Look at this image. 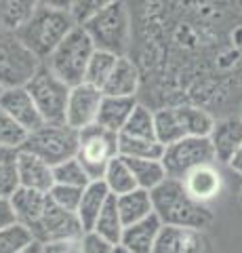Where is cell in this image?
Here are the masks:
<instances>
[{"label": "cell", "mask_w": 242, "mask_h": 253, "mask_svg": "<svg viewBox=\"0 0 242 253\" xmlns=\"http://www.w3.org/2000/svg\"><path fill=\"white\" fill-rule=\"evenodd\" d=\"M38 6L40 0H0V30L17 34L32 19Z\"/></svg>", "instance_id": "22"}, {"label": "cell", "mask_w": 242, "mask_h": 253, "mask_svg": "<svg viewBox=\"0 0 242 253\" xmlns=\"http://www.w3.org/2000/svg\"><path fill=\"white\" fill-rule=\"evenodd\" d=\"M238 201H240V207H242V188H240V194H238Z\"/></svg>", "instance_id": "43"}, {"label": "cell", "mask_w": 242, "mask_h": 253, "mask_svg": "<svg viewBox=\"0 0 242 253\" xmlns=\"http://www.w3.org/2000/svg\"><path fill=\"white\" fill-rule=\"evenodd\" d=\"M210 163H217L210 137H183L167 146L162 154V165L169 177L175 179H183L192 169Z\"/></svg>", "instance_id": "9"}, {"label": "cell", "mask_w": 242, "mask_h": 253, "mask_svg": "<svg viewBox=\"0 0 242 253\" xmlns=\"http://www.w3.org/2000/svg\"><path fill=\"white\" fill-rule=\"evenodd\" d=\"M112 253H129V251H127V249H124V247H122V245H116V247L112 249Z\"/></svg>", "instance_id": "42"}, {"label": "cell", "mask_w": 242, "mask_h": 253, "mask_svg": "<svg viewBox=\"0 0 242 253\" xmlns=\"http://www.w3.org/2000/svg\"><path fill=\"white\" fill-rule=\"evenodd\" d=\"M15 221H17V217H15V211L11 207L9 196H0V230L15 224Z\"/></svg>", "instance_id": "38"}, {"label": "cell", "mask_w": 242, "mask_h": 253, "mask_svg": "<svg viewBox=\"0 0 242 253\" xmlns=\"http://www.w3.org/2000/svg\"><path fill=\"white\" fill-rule=\"evenodd\" d=\"M104 181L110 194L114 196H120V194H127L133 192L137 188V181L133 177V171L129 167V163L124 161V156H116L114 161L107 165V169L104 173Z\"/></svg>", "instance_id": "28"}, {"label": "cell", "mask_w": 242, "mask_h": 253, "mask_svg": "<svg viewBox=\"0 0 242 253\" xmlns=\"http://www.w3.org/2000/svg\"><path fill=\"white\" fill-rule=\"evenodd\" d=\"M154 253H210V243L198 228L162 226Z\"/></svg>", "instance_id": "12"}, {"label": "cell", "mask_w": 242, "mask_h": 253, "mask_svg": "<svg viewBox=\"0 0 242 253\" xmlns=\"http://www.w3.org/2000/svg\"><path fill=\"white\" fill-rule=\"evenodd\" d=\"M32 243H34L32 230L28 226L19 224V221L0 230V253H21Z\"/></svg>", "instance_id": "31"}, {"label": "cell", "mask_w": 242, "mask_h": 253, "mask_svg": "<svg viewBox=\"0 0 242 253\" xmlns=\"http://www.w3.org/2000/svg\"><path fill=\"white\" fill-rule=\"evenodd\" d=\"M28 91L40 110L42 121L51 125H64L68 114V99L72 86L64 83L49 66H42L28 83Z\"/></svg>", "instance_id": "8"}, {"label": "cell", "mask_w": 242, "mask_h": 253, "mask_svg": "<svg viewBox=\"0 0 242 253\" xmlns=\"http://www.w3.org/2000/svg\"><path fill=\"white\" fill-rule=\"evenodd\" d=\"M116 0H76L72 6V17L76 19L78 26H82L84 21H89L91 17H95L97 13L107 9L110 4H114Z\"/></svg>", "instance_id": "35"}, {"label": "cell", "mask_w": 242, "mask_h": 253, "mask_svg": "<svg viewBox=\"0 0 242 253\" xmlns=\"http://www.w3.org/2000/svg\"><path fill=\"white\" fill-rule=\"evenodd\" d=\"M154 121H156V137L162 146H171L175 141L187 137L183 118H181V110L179 106H165L158 108L154 112Z\"/></svg>", "instance_id": "23"}, {"label": "cell", "mask_w": 242, "mask_h": 253, "mask_svg": "<svg viewBox=\"0 0 242 253\" xmlns=\"http://www.w3.org/2000/svg\"><path fill=\"white\" fill-rule=\"evenodd\" d=\"M53 175H55V184H64V186H78V188H87L91 184V175L87 169L82 167V163L78 158H69L53 167Z\"/></svg>", "instance_id": "32"}, {"label": "cell", "mask_w": 242, "mask_h": 253, "mask_svg": "<svg viewBox=\"0 0 242 253\" xmlns=\"http://www.w3.org/2000/svg\"><path fill=\"white\" fill-rule=\"evenodd\" d=\"M107 199H110V190H107L104 179H93L91 184L84 188L80 205H78V211H76L84 232H91L93 228H95V221L99 217V213L104 211Z\"/></svg>", "instance_id": "20"}, {"label": "cell", "mask_w": 242, "mask_h": 253, "mask_svg": "<svg viewBox=\"0 0 242 253\" xmlns=\"http://www.w3.org/2000/svg\"><path fill=\"white\" fill-rule=\"evenodd\" d=\"M210 144L215 148L217 163L228 165L236 150L242 146V118L240 116H225L217 121L210 131Z\"/></svg>", "instance_id": "15"}, {"label": "cell", "mask_w": 242, "mask_h": 253, "mask_svg": "<svg viewBox=\"0 0 242 253\" xmlns=\"http://www.w3.org/2000/svg\"><path fill=\"white\" fill-rule=\"evenodd\" d=\"M228 167H230L234 173H238V175L242 177V146L236 150V154L232 156V161L228 163Z\"/></svg>", "instance_id": "40"}, {"label": "cell", "mask_w": 242, "mask_h": 253, "mask_svg": "<svg viewBox=\"0 0 242 253\" xmlns=\"http://www.w3.org/2000/svg\"><path fill=\"white\" fill-rule=\"evenodd\" d=\"M116 203H118V209H120V215H122L124 226L137 224V221L150 217L152 213H154L152 192L141 190V188H135L133 192L116 196Z\"/></svg>", "instance_id": "24"}, {"label": "cell", "mask_w": 242, "mask_h": 253, "mask_svg": "<svg viewBox=\"0 0 242 253\" xmlns=\"http://www.w3.org/2000/svg\"><path fill=\"white\" fill-rule=\"evenodd\" d=\"M19 150L0 146V196H11L19 188Z\"/></svg>", "instance_id": "29"}, {"label": "cell", "mask_w": 242, "mask_h": 253, "mask_svg": "<svg viewBox=\"0 0 242 253\" xmlns=\"http://www.w3.org/2000/svg\"><path fill=\"white\" fill-rule=\"evenodd\" d=\"M30 230L34 234V241L40 245L82 239V236L87 234L80 224V219L76 215V211H68L64 207H59V205H55L51 199L46 203L42 217L38 219Z\"/></svg>", "instance_id": "10"}, {"label": "cell", "mask_w": 242, "mask_h": 253, "mask_svg": "<svg viewBox=\"0 0 242 253\" xmlns=\"http://www.w3.org/2000/svg\"><path fill=\"white\" fill-rule=\"evenodd\" d=\"M97 51L124 57L131 46V13L124 0H116L107 9L82 23Z\"/></svg>", "instance_id": "3"}, {"label": "cell", "mask_w": 242, "mask_h": 253, "mask_svg": "<svg viewBox=\"0 0 242 253\" xmlns=\"http://www.w3.org/2000/svg\"><path fill=\"white\" fill-rule=\"evenodd\" d=\"M9 201H11V207H13L15 217H17L19 224L32 228L36 221L42 217L46 203H49V194L40 192V190H34V188L19 186L9 196Z\"/></svg>", "instance_id": "18"}, {"label": "cell", "mask_w": 242, "mask_h": 253, "mask_svg": "<svg viewBox=\"0 0 242 253\" xmlns=\"http://www.w3.org/2000/svg\"><path fill=\"white\" fill-rule=\"evenodd\" d=\"M114 245L105 243L95 232H87L82 236V253H112Z\"/></svg>", "instance_id": "36"}, {"label": "cell", "mask_w": 242, "mask_h": 253, "mask_svg": "<svg viewBox=\"0 0 242 253\" xmlns=\"http://www.w3.org/2000/svg\"><path fill=\"white\" fill-rule=\"evenodd\" d=\"M76 26L78 23L69 11L38 6L32 19L17 32V36L38 59L46 61Z\"/></svg>", "instance_id": "2"}, {"label": "cell", "mask_w": 242, "mask_h": 253, "mask_svg": "<svg viewBox=\"0 0 242 253\" xmlns=\"http://www.w3.org/2000/svg\"><path fill=\"white\" fill-rule=\"evenodd\" d=\"M82 192L84 188H78V186H64V184H55L49 192V199L64 207L68 211H78V205H80L82 199Z\"/></svg>", "instance_id": "34"}, {"label": "cell", "mask_w": 242, "mask_h": 253, "mask_svg": "<svg viewBox=\"0 0 242 253\" xmlns=\"http://www.w3.org/2000/svg\"><path fill=\"white\" fill-rule=\"evenodd\" d=\"M17 169H19V186L23 188H34V190H40V192L49 194L51 188L55 186L53 167L32 152L19 150Z\"/></svg>", "instance_id": "17"}, {"label": "cell", "mask_w": 242, "mask_h": 253, "mask_svg": "<svg viewBox=\"0 0 242 253\" xmlns=\"http://www.w3.org/2000/svg\"><path fill=\"white\" fill-rule=\"evenodd\" d=\"M21 253H44V249H42V245H40V243H36V241H34L28 249H23Z\"/></svg>", "instance_id": "41"}, {"label": "cell", "mask_w": 242, "mask_h": 253, "mask_svg": "<svg viewBox=\"0 0 242 253\" xmlns=\"http://www.w3.org/2000/svg\"><path fill=\"white\" fill-rule=\"evenodd\" d=\"M181 181L192 199H196L202 205H208L210 201H215L223 190V177H221V173L217 171L215 163L192 169Z\"/></svg>", "instance_id": "14"}, {"label": "cell", "mask_w": 242, "mask_h": 253, "mask_svg": "<svg viewBox=\"0 0 242 253\" xmlns=\"http://www.w3.org/2000/svg\"><path fill=\"white\" fill-rule=\"evenodd\" d=\"M28 135L30 133L23 129L9 112H4V110L0 108V146L21 150V146L26 144Z\"/></svg>", "instance_id": "33"}, {"label": "cell", "mask_w": 242, "mask_h": 253, "mask_svg": "<svg viewBox=\"0 0 242 253\" xmlns=\"http://www.w3.org/2000/svg\"><path fill=\"white\" fill-rule=\"evenodd\" d=\"M76 0H40V6H49V9L57 11H72Z\"/></svg>", "instance_id": "39"}, {"label": "cell", "mask_w": 242, "mask_h": 253, "mask_svg": "<svg viewBox=\"0 0 242 253\" xmlns=\"http://www.w3.org/2000/svg\"><path fill=\"white\" fill-rule=\"evenodd\" d=\"M152 201H154V213L160 217L165 226L207 230L215 219L208 205H202L196 199H192L183 186V181L175 177H167L158 188H154Z\"/></svg>", "instance_id": "1"}, {"label": "cell", "mask_w": 242, "mask_h": 253, "mask_svg": "<svg viewBox=\"0 0 242 253\" xmlns=\"http://www.w3.org/2000/svg\"><path fill=\"white\" fill-rule=\"evenodd\" d=\"M116 156H120V137L105 126L93 123L78 131V154L91 179H104V173Z\"/></svg>", "instance_id": "5"}, {"label": "cell", "mask_w": 242, "mask_h": 253, "mask_svg": "<svg viewBox=\"0 0 242 253\" xmlns=\"http://www.w3.org/2000/svg\"><path fill=\"white\" fill-rule=\"evenodd\" d=\"M40 68L42 61L21 42L17 34L0 30V84L4 89L28 86Z\"/></svg>", "instance_id": "6"}, {"label": "cell", "mask_w": 242, "mask_h": 253, "mask_svg": "<svg viewBox=\"0 0 242 253\" xmlns=\"http://www.w3.org/2000/svg\"><path fill=\"white\" fill-rule=\"evenodd\" d=\"M42 249L44 253H82V239L49 243V245H42Z\"/></svg>", "instance_id": "37"}, {"label": "cell", "mask_w": 242, "mask_h": 253, "mask_svg": "<svg viewBox=\"0 0 242 253\" xmlns=\"http://www.w3.org/2000/svg\"><path fill=\"white\" fill-rule=\"evenodd\" d=\"M101 101H104V91L97 89V86H93L89 83L72 86L69 99H68L66 125L74 126L76 131H80L84 126L97 123Z\"/></svg>", "instance_id": "11"}, {"label": "cell", "mask_w": 242, "mask_h": 253, "mask_svg": "<svg viewBox=\"0 0 242 253\" xmlns=\"http://www.w3.org/2000/svg\"><path fill=\"white\" fill-rule=\"evenodd\" d=\"M162 226L165 224L160 221V217L152 213L150 217L124 228L120 245L129 253H154V247L162 232Z\"/></svg>", "instance_id": "16"}, {"label": "cell", "mask_w": 242, "mask_h": 253, "mask_svg": "<svg viewBox=\"0 0 242 253\" xmlns=\"http://www.w3.org/2000/svg\"><path fill=\"white\" fill-rule=\"evenodd\" d=\"M21 150L32 152L51 167L69 161L78 154V131L69 125H51L44 123L40 129L32 131Z\"/></svg>", "instance_id": "7"}, {"label": "cell", "mask_w": 242, "mask_h": 253, "mask_svg": "<svg viewBox=\"0 0 242 253\" xmlns=\"http://www.w3.org/2000/svg\"><path fill=\"white\" fill-rule=\"evenodd\" d=\"M0 108L9 112L28 133L40 129L44 125L40 110L36 108V101L32 99L28 86H15V89H4L0 97Z\"/></svg>", "instance_id": "13"}, {"label": "cell", "mask_w": 242, "mask_h": 253, "mask_svg": "<svg viewBox=\"0 0 242 253\" xmlns=\"http://www.w3.org/2000/svg\"><path fill=\"white\" fill-rule=\"evenodd\" d=\"M124 161L129 163L133 177L137 181V188L147 190V192L158 188L162 181L169 177L162 161H152V158H127V156H124Z\"/></svg>", "instance_id": "26"}, {"label": "cell", "mask_w": 242, "mask_h": 253, "mask_svg": "<svg viewBox=\"0 0 242 253\" xmlns=\"http://www.w3.org/2000/svg\"><path fill=\"white\" fill-rule=\"evenodd\" d=\"M139 83H141V74H139L137 63L129 59L127 55L118 59L112 76L107 78L104 86V95H114V97H135L139 91Z\"/></svg>", "instance_id": "19"}, {"label": "cell", "mask_w": 242, "mask_h": 253, "mask_svg": "<svg viewBox=\"0 0 242 253\" xmlns=\"http://www.w3.org/2000/svg\"><path fill=\"white\" fill-rule=\"evenodd\" d=\"M124 221H122V215H120V209H118V203H116V196L110 194L107 199L104 211L99 213V217L95 221V228L91 232H95L97 236H101L105 243L110 245H120L122 241V232H124Z\"/></svg>", "instance_id": "25"}, {"label": "cell", "mask_w": 242, "mask_h": 253, "mask_svg": "<svg viewBox=\"0 0 242 253\" xmlns=\"http://www.w3.org/2000/svg\"><path fill=\"white\" fill-rule=\"evenodd\" d=\"M135 108H137L135 97H114V95H104V101H101L99 114H97V125L105 126V129H110L114 133H120Z\"/></svg>", "instance_id": "21"}, {"label": "cell", "mask_w": 242, "mask_h": 253, "mask_svg": "<svg viewBox=\"0 0 242 253\" xmlns=\"http://www.w3.org/2000/svg\"><path fill=\"white\" fill-rule=\"evenodd\" d=\"M118 55L114 53H107V51H95L93 53V57L89 61V68H87V78H84V83H89L93 86H97V89L104 91V86L107 83V78L112 76L116 63H118Z\"/></svg>", "instance_id": "30"}, {"label": "cell", "mask_w": 242, "mask_h": 253, "mask_svg": "<svg viewBox=\"0 0 242 253\" xmlns=\"http://www.w3.org/2000/svg\"><path fill=\"white\" fill-rule=\"evenodd\" d=\"M2 93H4V86H2V84H0V97H2Z\"/></svg>", "instance_id": "44"}, {"label": "cell", "mask_w": 242, "mask_h": 253, "mask_svg": "<svg viewBox=\"0 0 242 253\" xmlns=\"http://www.w3.org/2000/svg\"><path fill=\"white\" fill-rule=\"evenodd\" d=\"M120 137L127 139H143V141H154L156 137V121H154V112L150 108H145L141 104H137V108L133 110L131 118L127 125L122 126V131L118 133Z\"/></svg>", "instance_id": "27"}, {"label": "cell", "mask_w": 242, "mask_h": 253, "mask_svg": "<svg viewBox=\"0 0 242 253\" xmlns=\"http://www.w3.org/2000/svg\"><path fill=\"white\" fill-rule=\"evenodd\" d=\"M95 51L97 49L93 44L91 36L87 34V30L82 26H76L64 38V42L53 51L51 57L46 59V66L64 83H68L69 86H76V84H82L84 78H87L89 61Z\"/></svg>", "instance_id": "4"}, {"label": "cell", "mask_w": 242, "mask_h": 253, "mask_svg": "<svg viewBox=\"0 0 242 253\" xmlns=\"http://www.w3.org/2000/svg\"><path fill=\"white\" fill-rule=\"evenodd\" d=\"M238 116H240V118H242V106H240V114H238Z\"/></svg>", "instance_id": "45"}]
</instances>
